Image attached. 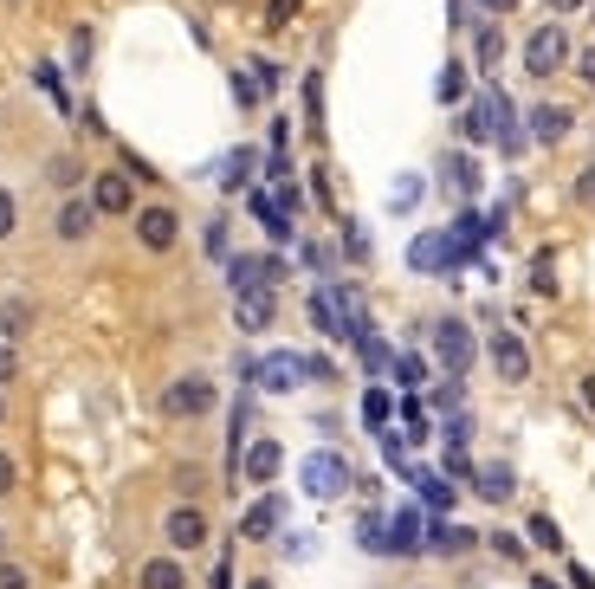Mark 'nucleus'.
Instances as JSON below:
<instances>
[{
    "instance_id": "nucleus-44",
    "label": "nucleus",
    "mask_w": 595,
    "mask_h": 589,
    "mask_svg": "<svg viewBox=\"0 0 595 589\" xmlns=\"http://www.w3.org/2000/svg\"><path fill=\"white\" fill-rule=\"evenodd\" d=\"M447 479H473V460H466V447H447Z\"/></svg>"
},
{
    "instance_id": "nucleus-15",
    "label": "nucleus",
    "mask_w": 595,
    "mask_h": 589,
    "mask_svg": "<svg viewBox=\"0 0 595 589\" xmlns=\"http://www.w3.org/2000/svg\"><path fill=\"white\" fill-rule=\"evenodd\" d=\"M227 285H233V298H240V292H259V285H272V279H266V259L233 253V259H227Z\"/></svg>"
},
{
    "instance_id": "nucleus-35",
    "label": "nucleus",
    "mask_w": 595,
    "mask_h": 589,
    "mask_svg": "<svg viewBox=\"0 0 595 589\" xmlns=\"http://www.w3.org/2000/svg\"><path fill=\"white\" fill-rule=\"evenodd\" d=\"M440 441H447V447H466V441H473V415H466V408H460V415H447Z\"/></svg>"
},
{
    "instance_id": "nucleus-16",
    "label": "nucleus",
    "mask_w": 595,
    "mask_h": 589,
    "mask_svg": "<svg viewBox=\"0 0 595 589\" xmlns=\"http://www.w3.org/2000/svg\"><path fill=\"white\" fill-rule=\"evenodd\" d=\"M279 518H285V499H279V492H266V499L240 518V531H246V538H272V531H279Z\"/></svg>"
},
{
    "instance_id": "nucleus-37",
    "label": "nucleus",
    "mask_w": 595,
    "mask_h": 589,
    "mask_svg": "<svg viewBox=\"0 0 595 589\" xmlns=\"http://www.w3.org/2000/svg\"><path fill=\"white\" fill-rule=\"evenodd\" d=\"M395 376H401V389H421V382H427V363H421V356H395Z\"/></svg>"
},
{
    "instance_id": "nucleus-51",
    "label": "nucleus",
    "mask_w": 595,
    "mask_h": 589,
    "mask_svg": "<svg viewBox=\"0 0 595 589\" xmlns=\"http://www.w3.org/2000/svg\"><path fill=\"white\" fill-rule=\"evenodd\" d=\"M13 369H20V356H13V344L0 337V382H13Z\"/></svg>"
},
{
    "instance_id": "nucleus-55",
    "label": "nucleus",
    "mask_w": 595,
    "mask_h": 589,
    "mask_svg": "<svg viewBox=\"0 0 595 589\" xmlns=\"http://www.w3.org/2000/svg\"><path fill=\"white\" fill-rule=\"evenodd\" d=\"M570 583H576V589H595V577H589V570H583V564H576V570H570Z\"/></svg>"
},
{
    "instance_id": "nucleus-53",
    "label": "nucleus",
    "mask_w": 595,
    "mask_h": 589,
    "mask_svg": "<svg viewBox=\"0 0 595 589\" xmlns=\"http://www.w3.org/2000/svg\"><path fill=\"white\" fill-rule=\"evenodd\" d=\"M214 589H233V564H214V577H207Z\"/></svg>"
},
{
    "instance_id": "nucleus-20",
    "label": "nucleus",
    "mask_w": 595,
    "mask_h": 589,
    "mask_svg": "<svg viewBox=\"0 0 595 589\" xmlns=\"http://www.w3.org/2000/svg\"><path fill=\"white\" fill-rule=\"evenodd\" d=\"M408 486H414V492H421V499H427V505H434V512H447V505H453V479H447V473H427V467H408Z\"/></svg>"
},
{
    "instance_id": "nucleus-21",
    "label": "nucleus",
    "mask_w": 595,
    "mask_h": 589,
    "mask_svg": "<svg viewBox=\"0 0 595 589\" xmlns=\"http://www.w3.org/2000/svg\"><path fill=\"white\" fill-rule=\"evenodd\" d=\"M91 221H98V208H91V201H65L52 227H59V240H72V246H78V240L91 234Z\"/></svg>"
},
{
    "instance_id": "nucleus-22",
    "label": "nucleus",
    "mask_w": 595,
    "mask_h": 589,
    "mask_svg": "<svg viewBox=\"0 0 595 589\" xmlns=\"http://www.w3.org/2000/svg\"><path fill=\"white\" fill-rule=\"evenodd\" d=\"M447 188H453L460 201H473V195H479V162L466 156V149H460V156H447Z\"/></svg>"
},
{
    "instance_id": "nucleus-23",
    "label": "nucleus",
    "mask_w": 595,
    "mask_h": 589,
    "mask_svg": "<svg viewBox=\"0 0 595 589\" xmlns=\"http://www.w3.org/2000/svg\"><path fill=\"white\" fill-rule=\"evenodd\" d=\"M304 311H311V324L324 337H350V331H343V311H337V292H311V305H304Z\"/></svg>"
},
{
    "instance_id": "nucleus-13",
    "label": "nucleus",
    "mask_w": 595,
    "mask_h": 589,
    "mask_svg": "<svg viewBox=\"0 0 595 589\" xmlns=\"http://www.w3.org/2000/svg\"><path fill=\"white\" fill-rule=\"evenodd\" d=\"M169 544H175V551H201V544H207V512H201V505H175V512H169Z\"/></svg>"
},
{
    "instance_id": "nucleus-4",
    "label": "nucleus",
    "mask_w": 595,
    "mask_h": 589,
    "mask_svg": "<svg viewBox=\"0 0 595 589\" xmlns=\"http://www.w3.org/2000/svg\"><path fill=\"white\" fill-rule=\"evenodd\" d=\"M220 402V389L207 376H175L169 389H162V415L169 421H195V415H207V408Z\"/></svg>"
},
{
    "instance_id": "nucleus-27",
    "label": "nucleus",
    "mask_w": 595,
    "mask_h": 589,
    "mask_svg": "<svg viewBox=\"0 0 595 589\" xmlns=\"http://www.w3.org/2000/svg\"><path fill=\"white\" fill-rule=\"evenodd\" d=\"M498 52H505V33H498V26L486 20V26L473 33V59H479V72H492V65H498Z\"/></svg>"
},
{
    "instance_id": "nucleus-48",
    "label": "nucleus",
    "mask_w": 595,
    "mask_h": 589,
    "mask_svg": "<svg viewBox=\"0 0 595 589\" xmlns=\"http://www.w3.org/2000/svg\"><path fill=\"white\" fill-rule=\"evenodd\" d=\"M0 589H33V577L20 564H0Z\"/></svg>"
},
{
    "instance_id": "nucleus-42",
    "label": "nucleus",
    "mask_w": 595,
    "mask_h": 589,
    "mask_svg": "<svg viewBox=\"0 0 595 589\" xmlns=\"http://www.w3.org/2000/svg\"><path fill=\"white\" fill-rule=\"evenodd\" d=\"M246 72H253V78H259V91H266V98H272V91H279V65H272V59H259V65H246Z\"/></svg>"
},
{
    "instance_id": "nucleus-30",
    "label": "nucleus",
    "mask_w": 595,
    "mask_h": 589,
    "mask_svg": "<svg viewBox=\"0 0 595 589\" xmlns=\"http://www.w3.org/2000/svg\"><path fill=\"white\" fill-rule=\"evenodd\" d=\"M356 350H363V369H376V376H382V369H395V356H389V344H382L376 331L356 337Z\"/></svg>"
},
{
    "instance_id": "nucleus-1",
    "label": "nucleus",
    "mask_w": 595,
    "mask_h": 589,
    "mask_svg": "<svg viewBox=\"0 0 595 589\" xmlns=\"http://www.w3.org/2000/svg\"><path fill=\"white\" fill-rule=\"evenodd\" d=\"M298 479H304V492H311V499H343V492L356 486V479H350V460H343V454H330V447L304 454Z\"/></svg>"
},
{
    "instance_id": "nucleus-6",
    "label": "nucleus",
    "mask_w": 595,
    "mask_h": 589,
    "mask_svg": "<svg viewBox=\"0 0 595 589\" xmlns=\"http://www.w3.org/2000/svg\"><path fill=\"white\" fill-rule=\"evenodd\" d=\"M272 318H279V292H272V285L233 298V324H240V331H272Z\"/></svg>"
},
{
    "instance_id": "nucleus-61",
    "label": "nucleus",
    "mask_w": 595,
    "mask_h": 589,
    "mask_svg": "<svg viewBox=\"0 0 595 589\" xmlns=\"http://www.w3.org/2000/svg\"><path fill=\"white\" fill-rule=\"evenodd\" d=\"M0 551H7V538H0Z\"/></svg>"
},
{
    "instance_id": "nucleus-7",
    "label": "nucleus",
    "mask_w": 595,
    "mask_h": 589,
    "mask_svg": "<svg viewBox=\"0 0 595 589\" xmlns=\"http://www.w3.org/2000/svg\"><path fill=\"white\" fill-rule=\"evenodd\" d=\"M175 234H182V221H175V208H136V240L149 246V253H169Z\"/></svg>"
},
{
    "instance_id": "nucleus-11",
    "label": "nucleus",
    "mask_w": 595,
    "mask_h": 589,
    "mask_svg": "<svg viewBox=\"0 0 595 589\" xmlns=\"http://www.w3.org/2000/svg\"><path fill=\"white\" fill-rule=\"evenodd\" d=\"M492 369L505 382H524L531 376V350L518 344V331H492Z\"/></svg>"
},
{
    "instance_id": "nucleus-28",
    "label": "nucleus",
    "mask_w": 595,
    "mask_h": 589,
    "mask_svg": "<svg viewBox=\"0 0 595 589\" xmlns=\"http://www.w3.org/2000/svg\"><path fill=\"white\" fill-rule=\"evenodd\" d=\"M304 123H311V136H324V78H304Z\"/></svg>"
},
{
    "instance_id": "nucleus-29",
    "label": "nucleus",
    "mask_w": 595,
    "mask_h": 589,
    "mask_svg": "<svg viewBox=\"0 0 595 589\" xmlns=\"http://www.w3.org/2000/svg\"><path fill=\"white\" fill-rule=\"evenodd\" d=\"M537 538V551H563V531H557V518L550 512H531V525H524Z\"/></svg>"
},
{
    "instance_id": "nucleus-36",
    "label": "nucleus",
    "mask_w": 595,
    "mask_h": 589,
    "mask_svg": "<svg viewBox=\"0 0 595 589\" xmlns=\"http://www.w3.org/2000/svg\"><path fill=\"white\" fill-rule=\"evenodd\" d=\"M201 246H207V259H233V246H227V221H207Z\"/></svg>"
},
{
    "instance_id": "nucleus-49",
    "label": "nucleus",
    "mask_w": 595,
    "mask_h": 589,
    "mask_svg": "<svg viewBox=\"0 0 595 589\" xmlns=\"http://www.w3.org/2000/svg\"><path fill=\"white\" fill-rule=\"evenodd\" d=\"M13 486H20V467H13V454H0V499H7Z\"/></svg>"
},
{
    "instance_id": "nucleus-57",
    "label": "nucleus",
    "mask_w": 595,
    "mask_h": 589,
    "mask_svg": "<svg viewBox=\"0 0 595 589\" xmlns=\"http://www.w3.org/2000/svg\"><path fill=\"white\" fill-rule=\"evenodd\" d=\"M583 408L595 415V376H583Z\"/></svg>"
},
{
    "instance_id": "nucleus-46",
    "label": "nucleus",
    "mask_w": 595,
    "mask_h": 589,
    "mask_svg": "<svg viewBox=\"0 0 595 589\" xmlns=\"http://www.w3.org/2000/svg\"><path fill=\"white\" fill-rule=\"evenodd\" d=\"M414 201H421V182H414V175H401V182H395V208H414Z\"/></svg>"
},
{
    "instance_id": "nucleus-58",
    "label": "nucleus",
    "mask_w": 595,
    "mask_h": 589,
    "mask_svg": "<svg viewBox=\"0 0 595 589\" xmlns=\"http://www.w3.org/2000/svg\"><path fill=\"white\" fill-rule=\"evenodd\" d=\"M531 589H557V583H550V577H537V583H531Z\"/></svg>"
},
{
    "instance_id": "nucleus-24",
    "label": "nucleus",
    "mask_w": 595,
    "mask_h": 589,
    "mask_svg": "<svg viewBox=\"0 0 595 589\" xmlns=\"http://www.w3.org/2000/svg\"><path fill=\"white\" fill-rule=\"evenodd\" d=\"M356 544H363L369 557H389V518H382V512H363V518H356Z\"/></svg>"
},
{
    "instance_id": "nucleus-14",
    "label": "nucleus",
    "mask_w": 595,
    "mask_h": 589,
    "mask_svg": "<svg viewBox=\"0 0 595 589\" xmlns=\"http://www.w3.org/2000/svg\"><path fill=\"white\" fill-rule=\"evenodd\" d=\"M473 544H479V531H466V525H447V518L427 525V551H440V557H466Z\"/></svg>"
},
{
    "instance_id": "nucleus-26",
    "label": "nucleus",
    "mask_w": 595,
    "mask_h": 589,
    "mask_svg": "<svg viewBox=\"0 0 595 589\" xmlns=\"http://www.w3.org/2000/svg\"><path fill=\"white\" fill-rule=\"evenodd\" d=\"M253 169H259V149H233V156L220 162V188H246Z\"/></svg>"
},
{
    "instance_id": "nucleus-50",
    "label": "nucleus",
    "mask_w": 595,
    "mask_h": 589,
    "mask_svg": "<svg viewBox=\"0 0 595 589\" xmlns=\"http://www.w3.org/2000/svg\"><path fill=\"white\" fill-rule=\"evenodd\" d=\"M576 78H583V85L595 91V46H583V59H576Z\"/></svg>"
},
{
    "instance_id": "nucleus-39",
    "label": "nucleus",
    "mask_w": 595,
    "mask_h": 589,
    "mask_svg": "<svg viewBox=\"0 0 595 589\" xmlns=\"http://www.w3.org/2000/svg\"><path fill=\"white\" fill-rule=\"evenodd\" d=\"M401 428H408L414 441H427V408L414 402V395H408V408H401Z\"/></svg>"
},
{
    "instance_id": "nucleus-10",
    "label": "nucleus",
    "mask_w": 595,
    "mask_h": 589,
    "mask_svg": "<svg viewBox=\"0 0 595 589\" xmlns=\"http://www.w3.org/2000/svg\"><path fill=\"white\" fill-rule=\"evenodd\" d=\"M408 266H414V272H453V266H460L453 234H421V240L408 246Z\"/></svg>"
},
{
    "instance_id": "nucleus-45",
    "label": "nucleus",
    "mask_w": 595,
    "mask_h": 589,
    "mask_svg": "<svg viewBox=\"0 0 595 589\" xmlns=\"http://www.w3.org/2000/svg\"><path fill=\"white\" fill-rule=\"evenodd\" d=\"M343 253H350V259H369V234H363L356 221H350V234H343Z\"/></svg>"
},
{
    "instance_id": "nucleus-60",
    "label": "nucleus",
    "mask_w": 595,
    "mask_h": 589,
    "mask_svg": "<svg viewBox=\"0 0 595 589\" xmlns=\"http://www.w3.org/2000/svg\"><path fill=\"white\" fill-rule=\"evenodd\" d=\"M253 589H279V583H253Z\"/></svg>"
},
{
    "instance_id": "nucleus-2",
    "label": "nucleus",
    "mask_w": 595,
    "mask_h": 589,
    "mask_svg": "<svg viewBox=\"0 0 595 589\" xmlns=\"http://www.w3.org/2000/svg\"><path fill=\"white\" fill-rule=\"evenodd\" d=\"M434 356H440V369H447V376H466V369H473V356H479L473 324H466V318H440V324H434Z\"/></svg>"
},
{
    "instance_id": "nucleus-34",
    "label": "nucleus",
    "mask_w": 595,
    "mask_h": 589,
    "mask_svg": "<svg viewBox=\"0 0 595 589\" xmlns=\"http://www.w3.org/2000/svg\"><path fill=\"white\" fill-rule=\"evenodd\" d=\"M466 98V65H447L440 72V104H460Z\"/></svg>"
},
{
    "instance_id": "nucleus-8",
    "label": "nucleus",
    "mask_w": 595,
    "mask_h": 589,
    "mask_svg": "<svg viewBox=\"0 0 595 589\" xmlns=\"http://www.w3.org/2000/svg\"><path fill=\"white\" fill-rule=\"evenodd\" d=\"M279 467H285V447L272 441V434H259V441L240 454V473L253 479V486H272V479H279Z\"/></svg>"
},
{
    "instance_id": "nucleus-25",
    "label": "nucleus",
    "mask_w": 595,
    "mask_h": 589,
    "mask_svg": "<svg viewBox=\"0 0 595 589\" xmlns=\"http://www.w3.org/2000/svg\"><path fill=\"white\" fill-rule=\"evenodd\" d=\"M136 583H143V589H188V577H182V564H175V557H149Z\"/></svg>"
},
{
    "instance_id": "nucleus-9",
    "label": "nucleus",
    "mask_w": 595,
    "mask_h": 589,
    "mask_svg": "<svg viewBox=\"0 0 595 589\" xmlns=\"http://www.w3.org/2000/svg\"><path fill=\"white\" fill-rule=\"evenodd\" d=\"M91 208H98V214H136V188H130V175L104 169L98 182H91Z\"/></svg>"
},
{
    "instance_id": "nucleus-47",
    "label": "nucleus",
    "mask_w": 595,
    "mask_h": 589,
    "mask_svg": "<svg viewBox=\"0 0 595 589\" xmlns=\"http://www.w3.org/2000/svg\"><path fill=\"white\" fill-rule=\"evenodd\" d=\"M492 551H498V557H524V538H511V531H492Z\"/></svg>"
},
{
    "instance_id": "nucleus-54",
    "label": "nucleus",
    "mask_w": 595,
    "mask_h": 589,
    "mask_svg": "<svg viewBox=\"0 0 595 589\" xmlns=\"http://www.w3.org/2000/svg\"><path fill=\"white\" fill-rule=\"evenodd\" d=\"M486 13H518V0H479Z\"/></svg>"
},
{
    "instance_id": "nucleus-18",
    "label": "nucleus",
    "mask_w": 595,
    "mask_h": 589,
    "mask_svg": "<svg viewBox=\"0 0 595 589\" xmlns=\"http://www.w3.org/2000/svg\"><path fill=\"white\" fill-rule=\"evenodd\" d=\"M33 331V298H0V337H7V344H20V337Z\"/></svg>"
},
{
    "instance_id": "nucleus-17",
    "label": "nucleus",
    "mask_w": 595,
    "mask_h": 589,
    "mask_svg": "<svg viewBox=\"0 0 595 589\" xmlns=\"http://www.w3.org/2000/svg\"><path fill=\"white\" fill-rule=\"evenodd\" d=\"M511 486H518V479H511L505 460H492V467H479V473H473V492H479L486 505H505V499H511Z\"/></svg>"
},
{
    "instance_id": "nucleus-5",
    "label": "nucleus",
    "mask_w": 595,
    "mask_h": 589,
    "mask_svg": "<svg viewBox=\"0 0 595 589\" xmlns=\"http://www.w3.org/2000/svg\"><path fill=\"white\" fill-rule=\"evenodd\" d=\"M253 382H259L266 395H292V389H304L311 376H304V356L272 350V356H259V363H253Z\"/></svg>"
},
{
    "instance_id": "nucleus-56",
    "label": "nucleus",
    "mask_w": 595,
    "mask_h": 589,
    "mask_svg": "<svg viewBox=\"0 0 595 589\" xmlns=\"http://www.w3.org/2000/svg\"><path fill=\"white\" fill-rule=\"evenodd\" d=\"M544 7H550V13H576V7H583V0H544Z\"/></svg>"
},
{
    "instance_id": "nucleus-3",
    "label": "nucleus",
    "mask_w": 595,
    "mask_h": 589,
    "mask_svg": "<svg viewBox=\"0 0 595 589\" xmlns=\"http://www.w3.org/2000/svg\"><path fill=\"white\" fill-rule=\"evenodd\" d=\"M563 65H570V33H563L557 20H544L531 39H524V72L550 78V72H563Z\"/></svg>"
},
{
    "instance_id": "nucleus-38",
    "label": "nucleus",
    "mask_w": 595,
    "mask_h": 589,
    "mask_svg": "<svg viewBox=\"0 0 595 589\" xmlns=\"http://www.w3.org/2000/svg\"><path fill=\"white\" fill-rule=\"evenodd\" d=\"M233 98H240L246 111H253V104L266 98V91H259V78H253V72H233Z\"/></svg>"
},
{
    "instance_id": "nucleus-12",
    "label": "nucleus",
    "mask_w": 595,
    "mask_h": 589,
    "mask_svg": "<svg viewBox=\"0 0 595 589\" xmlns=\"http://www.w3.org/2000/svg\"><path fill=\"white\" fill-rule=\"evenodd\" d=\"M414 551H427V518L408 505V512L389 518V557H414Z\"/></svg>"
},
{
    "instance_id": "nucleus-40",
    "label": "nucleus",
    "mask_w": 595,
    "mask_h": 589,
    "mask_svg": "<svg viewBox=\"0 0 595 589\" xmlns=\"http://www.w3.org/2000/svg\"><path fill=\"white\" fill-rule=\"evenodd\" d=\"M13 227H20V201L0 188V240H13Z\"/></svg>"
},
{
    "instance_id": "nucleus-31",
    "label": "nucleus",
    "mask_w": 595,
    "mask_h": 589,
    "mask_svg": "<svg viewBox=\"0 0 595 589\" xmlns=\"http://www.w3.org/2000/svg\"><path fill=\"white\" fill-rule=\"evenodd\" d=\"M33 78H39V91H52V104H59V111H72V91H65L59 65H33Z\"/></svg>"
},
{
    "instance_id": "nucleus-33",
    "label": "nucleus",
    "mask_w": 595,
    "mask_h": 589,
    "mask_svg": "<svg viewBox=\"0 0 595 589\" xmlns=\"http://www.w3.org/2000/svg\"><path fill=\"white\" fill-rule=\"evenodd\" d=\"M46 175H52L59 188H78V182H85V169H78V156H52V162H46Z\"/></svg>"
},
{
    "instance_id": "nucleus-32",
    "label": "nucleus",
    "mask_w": 595,
    "mask_h": 589,
    "mask_svg": "<svg viewBox=\"0 0 595 589\" xmlns=\"http://www.w3.org/2000/svg\"><path fill=\"white\" fill-rule=\"evenodd\" d=\"M389 415H395V402H389L382 389H369V395H363V421H369V428L382 434V428H389Z\"/></svg>"
},
{
    "instance_id": "nucleus-59",
    "label": "nucleus",
    "mask_w": 595,
    "mask_h": 589,
    "mask_svg": "<svg viewBox=\"0 0 595 589\" xmlns=\"http://www.w3.org/2000/svg\"><path fill=\"white\" fill-rule=\"evenodd\" d=\"M0 421H7V395H0Z\"/></svg>"
},
{
    "instance_id": "nucleus-43",
    "label": "nucleus",
    "mask_w": 595,
    "mask_h": 589,
    "mask_svg": "<svg viewBox=\"0 0 595 589\" xmlns=\"http://www.w3.org/2000/svg\"><path fill=\"white\" fill-rule=\"evenodd\" d=\"M292 13H298V0H272V7H266V26L279 33V26H292Z\"/></svg>"
},
{
    "instance_id": "nucleus-52",
    "label": "nucleus",
    "mask_w": 595,
    "mask_h": 589,
    "mask_svg": "<svg viewBox=\"0 0 595 589\" xmlns=\"http://www.w3.org/2000/svg\"><path fill=\"white\" fill-rule=\"evenodd\" d=\"M576 195H583V201H595V162H589L583 175H576Z\"/></svg>"
},
{
    "instance_id": "nucleus-19",
    "label": "nucleus",
    "mask_w": 595,
    "mask_h": 589,
    "mask_svg": "<svg viewBox=\"0 0 595 589\" xmlns=\"http://www.w3.org/2000/svg\"><path fill=\"white\" fill-rule=\"evenodd\" d=\"M570 111H563V104H537V111H531V136H537V143H563V136H570Z\"/></svg>"
},
{
    "instance_id": "nucleus-41",
    "label": "nucleus",
    "mask_w": 595,
    "mask_h": 589,
    "mask_svg": "<svg viewBox=\"0 0 595 589\" xmlns=\"http://www.w3.org/2000/svg\"><path fill=\"white\" fill-rule=\"evenodd\" d=\"M434 408H447V415H460V376H447L434 389Z\"/></svg>"
}]
</instances>
